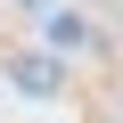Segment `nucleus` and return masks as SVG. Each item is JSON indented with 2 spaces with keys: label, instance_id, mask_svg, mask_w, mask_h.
<instances>
[{
  "label": "nucleus",
  "instance_id": "1",
  "mask_svg": "<svg viewBox=\"0 0 123 123\" xmlns=\"http://www.w3.org/2000/svg\"><path fill=\"white\" fill-rule=\"evenodd\" d=\"M8 82L25 98H57V90H66V57H57V49H25V57H8Z\"/></svg>",
  "mask_w": 123,
  "mask_h": 123
},
{
  "label": "nucleus",
  "instance_id": "2",
  "mask_svg": "<svg viewBox=\"0 0 123 123\" xmlns=\"http://www.w3.org/2000/svg\"><path fill=\"white\" fill-rule=\"evenodd\" d=\"M49 49H57V57H74V49H98L90 17H82V8H57V17H49Z\"/></svg>",
  "mask_w": 123,
  "mask_h": 123
}]
</instances>
